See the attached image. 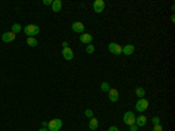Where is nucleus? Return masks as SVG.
Here are the masks:
<instances>
[{"label": "nucleus", "instance_id": "nucleus-24", "mask_svg": "<svg viewBox=\"0 0 175 131\" xmlns=\"http://www.w3.org/2000/svg\"><path fill=\"white\" fill-rule=\"evenodd\" d=\"M138 129H139V127H137L135 124L130 125V131H138Z\"/></svg>", "mask_w": 175, "mask_h": 131}, {"label": "nucleus", "instance_id": "nucleus-16", "mask_svg": "<svg viewBox=\"0 0 175 131\" xmlns=\"http://www.w3.org/2000/svg\"><path fill=\"white\" fill-rule=\"evenodd\" d=\"M145 89L143 88V87H138V88H135V95L139 97V98H143L144 96H145Z\"/></svg>", "mask_w": 175, "mask_h": 131}, {"label": "nucleus", "instance_id": "nucleus-4", "mask_svg": "<svg viewBox=\"0 0 175 131\" xmlns=\"http://www.w3.org/2000/svg\"><path fill=\"white\" fill-rule=\"evenodd\" d=\"M123 121H124V123H125L126 125H128V127L135 124L134 112H132V111H127V112H125L124 116H123Z\"/></svg>", "mask_w": 175, "mask_h": 131}, {"label": "nucleus", "instance_id": "nucleus-22", "mask_svg": "<svg viewBox=\"0 0 175 131\" xmlns=\"http://www.w3.org/2000/svg\"><path fill=\"white\" fill-rule=\"evenodd\" d=\"M152 123H153V125H158V124H160V118L158 117V116L153 117L152 118Z\"/></svg>", "mask_w": 175, "mask_h": 131}, {"label": "nucleus", "instance_id": "nucleus-20", "mask_svg": "<svg viewBox=\"0 0 175 131\" xmlns=\"http://www.w3.org/2000/svg\"><path fill=\"white\" fill-rule=\"evenodd\" d=\"M85 51H86L88 54H92L95 52V46L94 45H88V47L85 48Z\"/></svg>", "mask_w": 175, "mask_h": 131}, {"label": "nucleus", "instance_id": "nucleus-1", "mask_svg": "<svg viewBox=\"0 0 175 131\" xmlns=\"http://www.w3.org/2000/svg\"><path fill=\"white\" fill-rule=\"evenodd\" d=\"M24 32H25V34L29 36V38H33V36H35V35H38L39 33H40V27L38 26V25H27V26L24 28Z\"/></svg>", "mask_w": 175, "mask_h": 131}, {"label": "nucleus", "instance_id": "nucleus-12", "mask_svg": "<svg viewBox=\"0 0 175 131\" xmlns=\"http://www.w3.org/2000/svg\"><path fill=\"white\" fill-rule=\"evenodd\" d=\"M147 123V117L145 115H139L138 117H135V125L137 127H144Z\"/></svg>", "mask_w": 175, "mask_h": 131}, {"label": "nucleus", "instance_id": "nucleus-3", "mask_svg": "<svg viewBox=\"0 0 175 131\" xmlns=\"http://www.w3.org/2000/svg\"><path fill=\"white\" fill-rule=\"evenodd\" d=\"M148 105H149L148 100H146L145 97L139 98V100H138V102L135 103V110H137L138 112H144V111H145V110L148 108Z\"/></svg>", "mask_w": 175, "mask_h": 131}, {"label": "nucleus", "instance_id": "nucleus-13", "mask_svg": "<svg viewBox=\"0 0 175 131\" xmlns=\"http://www.w3.org/2000/svg\"><path fill=\"white\" fill-rule=\"evenodd\" d=\"M52 10L54 11L55 13H58V12L62 10V1H61V0H53Z\"/></svg>", "mask_w": 175, "mask_h": 131}, {"label": "nucleus", "instance_id": "nucleus-14", "mask_svg": "<svg viewBox=\"0 0 175 131\" xmlns=\"http://www.w3.org/2000/svg\"><path fill=\"white\" fill-rule=\"evenodd\" d=\"M135 51V47L133 45H126V46H124L123 47V54H125V55H131V54H133Z\"/></svg>", "mask_w": 175, "mask_h": 131}, {"label": "nucleus", "instance_id": "nucleus-28", "mask_svg": "<svg viewBox=\"0 0 175 131\" xmlns=\"http://www.w3.org/2000/svg\"><path fill=\"white\" fill-rule=\"evenodd\" d=\"M62 46H63V48H67V47H68V42H67V41H64V42L62 43Z\"/></svg>", "mask_w": 175, "mask_h": 131}, {"label": "nucleus", "instance_id": "nucleus-10", "mask_svg": "<svg viewBox=\"0 0 175 131\" xmlns=\"http://www.w3.org/2000/svg\"><path fill=\"white\" fill-rule=\"evenodd\" d=\"M71 28L75 33H84V29H85V26L80 22V21H75L72 25H71Z\"/></svg>", "mask_w": 175, "mask_h": 131}, {"label": "nucleus", "instance_id": "nucleus-27", "mask_svg": "<svg viewBox=\"0 0 175 131\" xmlns=\"http://www.w3.org/2000/svg\"><path fill=\"white\" fill-rule=\"evenodd\" d=\"M48 127V123L47 122H42V128H47Z\"/></svg>", "mask_w": 175, "mask_h": 131}, {"label": "nucleus", "instance_id": "nucleus-19", "mask_svg": "<svg viewBox=\"0 0 175 131\" xmlns=\"http://www.w3.org/2000/svg\"><path fill=\"white\" fill-rule=\"evenodd\" d=\"M100 90L102 92H109L110 90V84H109L108 82H103L100 84Z\"/></svg>", "mask_w": 175, "mask_h": 131}, {"label": "nucleus", "instance_id": "nucleus-7", "mask_svg": "<svg viewBox=\"0 0 175 131\" xmlns=\"http://www.w3.org/2000/svg\"><path fill=\"white\" fill-rule=\"evenodd\" d=\"M105 8V2L103 0H96L94 2V11L96 13H102Z\"/></svg>", "mask_w": 175, "mask_h": 131}, {"label": "nucleus", "instance_id": "nucleus-29", "mask_svg": "<svg viewBox=\"0 0 175 131\" xmlns=\"http://www.w3.org/2000/svg\"><path fill=\"white\" fill-rule=\"evenodd\" d=\"M38 131H49V130H48V128H41L40 130H38Z\"/></svg>", "mask_w": 175, "mask_h": 131}, {"label": "nucleus", "instance_id": "nucleus-26", "mask_svg": "<svg viewBox=\"0 0 175 131\" xmlns=\"http://www.w3.org/2000/svg\"><path fill=\"white\" fill-rule=\"evenodd\" d=\"M52 4H53L52 0H43V5H47L48 6V5H52Z\"/></svg>", "mask_w": 175, "mask_h": 131}, {"label": "nucleus", "instance_id": "nucleus-23", "mask_svg": "<svg viewBox=\"0 0 175 131\" xmlns=\"http://www.w3.org/2000/svg\"><path fill=\"white\" fill-rule=\"evenodd\" d=\"M153 131H162V127H161V124H158V125H154V128H153Z\"/></svg>", "mask_w": 175, "mask_h": 131}, {"label": "nucleus", "instance_id": "nucleus-18", "mask_svg": "<svg viewBox=\"0 0 175 131\" xmlns=\"http://www.w3.org/2000/svg\"><path fill=\"white\" fill-rule=\"evenodd\" d=\"M21 29H22V27H21L20 24H14L13 26H12V32H13L14 34L20 33V32H21Z\"/></svg>", "mask_w": 175, "mask_h": 131}, {"label": "nucleus", "instance_id": "nucleus-21", "mask_svg": "<svg viewBox=\"0 0 175 131\" xmlns=\"http://www.w3.org/2000/svg\"><path fill=\"white\" fill-rule=\"evenodd\" d=\"M84 115L86 116V117H94V111L91 110V109H86L85 111H84Z\"/></svg>", "mask_w": 175, "mask_h": 131}, {"label": "nucleus", "instance_id": "nucleus-30", "mask_svg": "<svg viewBox=\"0 0 175 131\" xmlns=\"http://www.w3.org/2000/svg\"><path fill=\"white\" fill-rule=\"evenodd\" d=\"M171 20H172V22H174V21H175V16H174V15H172V19H171Z\"/></svg>", "mask_w": 175, "mask_h": 131}, {"label": "nucleus", "instance_id": "nucleus-6", "mask_svg": "<svg viewBox=\"0 0 175 131\" xmlns=\"http://www.w3.org/2000/svg\"><path fill=\"white\" fill-rule=\"evenodd\" d=\"M109 100L112 102V103H116V102H118V100H119V92L117 89H114V88H110V90H109Z\"/></svg>", "mask_w": 175, "mask_h": 131}, {"label": "nucleus", "instance_id": "nucleus-5", "mask_svg": "<svg viewBox=\"0 0 175 131\" xmlns=\"http://www.w3.org/2000/svg\"><path fill=\"white\" fill-rule=\"evenodd\" d=\"M108 48L109 51L112 54H114V55H120L121 53H123V47H121L120 45H118L117 42H110Z\"/></svg>", "mask_w": 175, "mask_h": 131}, {"label": "nucleus", "instance_id": "nucleus-15", "mask_svg": "<svg viewBox=\"0 0 175 131\" xmlns=\"http://www.w3.org/2000/svg\"><path fill=\"white\" fill-rule=\"evenodd\" d=\"M97 128H98V119L96 117H91L90 118V122H89V129L90 130H97Z\"/></svg>", "mask_w": 175, "mask_h": 131}, {"label": "nucleus", "instance_id": "nucleus-8", "mask_svg": "<svg viewBox=\"0 0 175 131\" xmlns=\"http://www.w3.org/2000/svg\"><path fill=\"white\" fill-rule=\"evenodd\" d=\"M14 39H15V34H14L13 32H6V33H4L1 35V40L4 42H6V43L12 42V41H14Z\"/></svg>", "mask_w": 175, "mask_h": 131}, {"label": "nucleus", "instance_id": "nucleus-2", "mask_svg": "<svg viewBox=\"0 0 175 131\" xmlns=\"http://www.w3.org/2000/svg\"><path fill=\"white\" fill-rule=\"evenodd\" d=\"M47 128L49 131H60V129L62 128V121L60 118H54V119L48 122Z\"/></svg>", "mask_w": 175, "mask_h": 131}, {"label": "nucleus", "instance_id": "nucleus-25", "mask_svg": "<svg viewBox=\"0 0 175 131\" xmlns=\"http://www.w3.org/2000/svg\"><path fill=\"white\" fill-rule=\"evenodd\" d=\"M108 131H119V129H118L116 125H112V127H110V128H109Z\"/></svg>", "mask_w": 175, "mask_h": 131}, {"label": "nucleus", "instance_id": "nucleus-9", "mask_svg": "<svg viewBox=\"0 0 175 131\" xmlns=\"http://www.w3.org/2000/svg\"><path fill=\"white\" fill-rule=\"evenodd\" d=\"M62 56L67 60V61H70V60H72L74 59V51L71 49V48H63L62 49Z\"/></svg>", "mask_w": 175, "mask_h": 131}, {"label": "nucleus", "instance_id": "nucleus-11", "mask_svg": "<svg viewBox=\"0 0 175 131\" xmlns=\"http://www.w3.org/2000/svg\"><path fill=\"white\" fill-rule=\"evenodd\" d=\"M92 40H94V36H92L91 34H89V33H82L81 36H80V41H81L82 43H88V45H90V43L92 42Z\"/></svg>", "mask_w": 175, "mask_h": 131}, {"label": "nucleus", "instance_id": "nucleus-17", "mask_svg": "<svg viewBox=\"0 0 175 131\" xmlns=\"http://www.w3.org/2000/svg\"><path fill=\"white\" fill-rule=\"evenodd\" d=\"M27 43L30 47H36L38 46V40L35 38H27Z\"/></svg>", "mask_w": 175, "mask_h": 131}]
</instances>
